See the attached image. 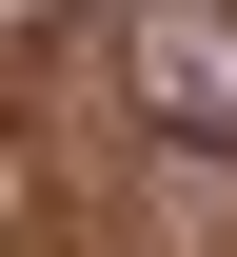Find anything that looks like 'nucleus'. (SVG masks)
Wrapping results in <instances>:
<instances>
[{"instance_id":"1","label":"nucleus","mask_w":237,"mask_h":257,"mask_svg":"<svg viewBox=\"0 0 237 257\" xmlns=\"http://www.w3.org/2000/svg\"><path fill=\"white\" fill-rule=\"evenodd\" d=\"M119 99L158 139H198V159H237V0H138L119 20Z\"/></svg>"}]
</instances>
